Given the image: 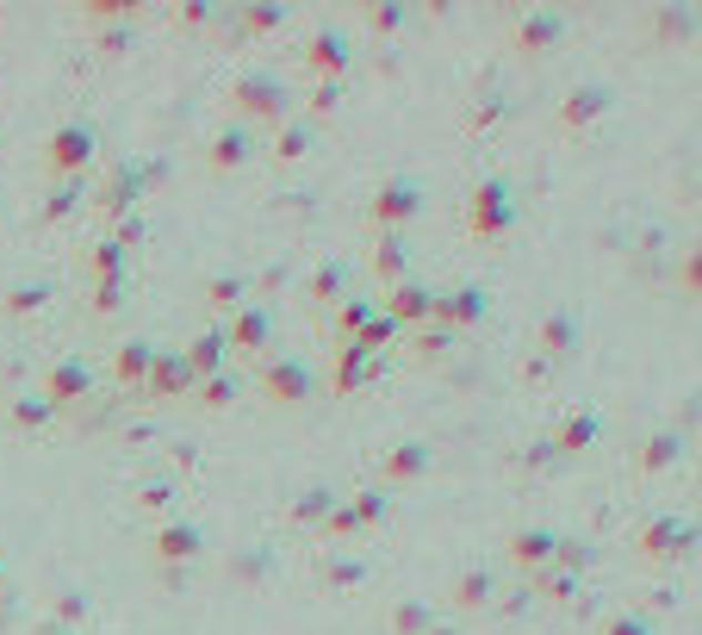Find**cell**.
Instances as JSON below:
<instances>
[{
    "instance_id": "obj_8",
    "label": "cell",
    "mask_w": 702,
    "mask_h": 635,
    "mask_svg": "<svg viewBox=\"0 0 702 635\" xmlns=\"http://www.w3.org/2000/svg\"><path fill=\"white\" fill-rule=\"evenodd\" d=\"M379 312L398 324V331H423L429 318H436V293L423 281H398V286H386V300H379Z\"/></svg>"
},
{
    "instance_id": "obj_40",
    "label": "cell",
    "mask_w": 702,
    "mask_h": 635,
    "mask_svg": "<svg viewBox=\"0 0 702 635\" xmlns=\"http://www.w3.org/2000/svg\"><path fill=\"white\" fill-rule=\"evenodd\" d=\"M193 393H200V405H231L236 381H231V374H205V381H193Z\"/></svg>"
},
{
    "instance_id": "obj_6",
    "label": "cell",
    "mask_w": 702,
    "mask_h": 635,
    "mask_svg": "<svg viewBox=\"0 0 702 635\" xmlns=\"http://www.w3.org/2000/svg\"><path fill=\"white\" fill-rule=\"evenodd\" d=\"M690 542H696V530H690L678 511H659V517H647V524H640L634 548L647 561H678V555H690Z\"/></svg>"
},
{
    "instance_id": "obj_37",
    "label": "cell",
    "mask_w": 702,
    "mask_h": 635,
    "mask_svg": "<svg viewBox=\"0 0 702 635\" xmlns=\"http://www.w3.org/2000/svg\"><path fill=\"white\" fill-rule=\"evenodd\" d=\"M131 200H138V175H131V169H119V175H112V188L100 193V212H125Z\"/></svg>"
},
{
    "instance_id": "obj_30",
    "label": "cell",
    "mask_w": 702,
    "mask_h": 635,
    "mask_svg": "<svg viewBox=\"0 0 702 635\" xmlns=\"http://www.w3.org/2000/svg\"><path fill=\"white\" fill-rule=\"evenodd\" d=\"M367 374H374V362L355 350H336V374H329V393H360L367 386Z\"/></svg>"
},
{
    "instance_id": "obj_34",
    "label": "cell",
    "mask_w": 702,
    "mask_h": 635,
    "mask_svg": "<svg viewBox=\"0 0 702 635\" xmlns=\"http://www.w3.org/2000/svg\"><path fill=\"white\" fill-rule=\"evenodd\" d=\"M317 530H324V536H336V542H343V536H360V530H367V524H360L355 498H336V505H329V517H324V524H317Z\"/></svg>"
},
{
    "instance_id": "obj_11",
    "label": "cell",
    "mask_w": 702,
    "mask_h": 635,
    "mask_svg": "<svg viewBox=\"0 0 702 635\" xmlns=\"http://www.w3.org/2000/svg\"><path fill=\"white\" fill-rule=\"evenodd\" d=\"M348 57H355V50H348L343 32H312V38H305V69H312L317 81H343L348 75Z\"/></svg>"
},
{
    "instance_id": "obj_20",
    "label": "cell",
    "mask_w": 702,
    "mask_h": 635,
    "mask_svg": "<svg viewBox=\"0 0 702 635\" xmlns=\"http://www.w3.org/2000/svg\"><path fill=\"white\" fill-rule=\"evenodd\" d=\"M379 474H386L391 486H405V480L429 474V443H398V448H386V461H379Z\"/></svg>"
},
{
    "instance_id": "obj_47",
    "label": "cell",
    "mask_w": 702,
    "mask_h": 635,
    "mask_svg": "<svg viewBox=\"0 0 702 635\" xmlns=\"http://www.w3.org/2000/svg\"><path fill=\"white\" fill-rule=\"evenodd\" d=\"M417 343H423V350H429V355H441V343H448V331H429V324H423V331H417Z\"/></svg>"
},
{
    "instance_id": "obj_19",
    "label": "cell",
    "mask_w": 702,
    "mask_h": 635,
    "mask_svg": "<svg viewBox=\"0 0 702 635\" xmlns=\"http://www.w3.org/2000/svg\"><path fill=\"white\" fill-rule=\"evenodd\" d=\"M150 362H156V343H119V350H112V381L143 386L150 381Z\"/></svg>"
},
{
    "instance_id": "obj_31",
    "label": "cell",
    "mask_w": 702,
    "mask_h": 635,
    "mask_svg": "<svg viewBox=\"0 0 702 635\" xmlns=\"http://www.w3.org/2000/svg\"><path fill=\"white\" fill-rule=\"evenodd\" d=\"M50 417H57V405H50L44 393H26V399H13V405H7V424H13V430H44Z\"/></svg>"
},
{
    "instance_id": "obj_22",
    "label": "cell",
    "mask_w": 702,
    "mask_h": 635,
    "mask_svg": "<svg viewBox=\"0 0 702 635\" xmlns=\"http://www.w3.org/2000/svg\"><path fill=\"white\" fill-rule=\"evenodd\" d=\"M572 350H578V318L572 312H547V324H541V355L566 362Z\"/></svg>"
},
{
    "instance_id": "obj_43",
    "label": "cell",
    "mask_w": 702,
    "mask_h": 635,
    "mask_svg": "<svg viewBox=\"0 0 702 635\" xmlns=\"http://www.w3.org/2000/svg\"><path fill=\"white\" fill-rule=\"evenodd\" d=\"M243 26H250V32H274V26H286V7H250Z\"/></svg>"
},
{
    "instance_id": "obj_16",
    "label": "cell",
    "mask_w": 702,
    "mask_h": 635,
    "mask_svg": "<svg viewBox=\"0 0 702 635\" xmlns=\"http://www.w3.org/2000/svg\"><path fill=\"white\" fill-rule=\"evenodd\" d=\"M553 530H510V542H503V555H510V567H529V573H541V567H553Z\"/></svg>"
},
{
    "instance_id": "obj_15",
    "label": "cell",
    "mask_w": 702,
    "mask_h": 635,
    "mask_svg": "<svg viewBox=\"0 0 702 635\" xmlns=\"http://www.w3.org/2000/svg\"><path fill=\"white\" fill-rule=\"evenodd\" d=\"M603 112H609V88L584 81V88H572V94L560 100V131H584V125H597Z\"/></svg>"
},
{
    "instance_id": "obj_27",
    "label": "cell",
    "mask_w": 702,
    "mask_h": 635,
    "mask_svg": "<svg viewBox=\"0 0 702 635\" xmlns=\"http://www.w3.org/2000/svg\"><path fill=\"white\" fill-rule=\"evenodd\" d=\"M429 629H436L429 598H398L391 604V635H429Z\"/></svg>"
},
{
    "instance_id": "obj_18",
    "label": "cell",
    "mask_w": 702,
    "mask_h": 635,
    "mask_svg": "<svg viewBox=\"0 0 702 635\" xmlns=\"http://www.w3.org/2000/svg\"><path fill=\"white\" fill-rule=\"evenodd\" d=\"M479 318H485V293H479V286L436 293V324H479Z\"/></svg>"
},
{
    "instance_id": "obj_14",
    "label": "cell",
    "mask_w": 702,
    "mask_h": 635,
    "mask_svg": "<svg viewBox=\"0 0 702 635\" xmlns=\"http://www.w3.org/2000/svg\"><path fill=\"white\" fill-rule=\"evenodd\" d=\"M560 38H566V13H553V7H529V13L516 19V44L535 50V57H541V50H553Z\"/></svg>"
},
{
    "instance_id": "obj_45",
    "label": "cell",
    "mask_w": 702,
    "mask_h": 635,
    "mask_svg": "<svg viewBox=\"0 0 702 635\" xmlns=\"http://www.w3.org/2000/svg\"><path fill=\"white\" fill-rule=\"evenodd\" d=\"M597 635H647V617H628V611H615V617H603V629Z\"/></svg>"
},
{
    "instance_id": "obj_9",
    "label": "cell",
    "mask_w": 702,
    "mask_h": 635,
    "mask_svg": "<svg viewBox=\"0 0 702 635\" xmlns=\"http://www.w3.org/2000/svg\"><path fill=\"white\" fill-rule=\"evenodd\" d=\"M38 393H44L57 412H69V405H81V399L94 393V367L81 362V355H63V362H50V374H44Z\"/></svg>"
},
{
    "instance_id": "obj_25",
    "label": "cell",
    "mask_w": 702,
    "mask_h": 635,
    "mask_svg": "<svg viewBox=\"0 0 702 635\" xmlns=\"http://www.w3.org/2000/svg\"><path fill=\"white\" fill-rule=\"evenodd\" d=\"M187 355V367H193V381H205V374H224V331H205L200 343H193V350H181Z\"/></svg>"
},
{
    "instance_id": "obj_4",
    "label": "cell",
    "mask_w": 702,
    "mask_h": 635,
    "mask_svg": "<svg viewBox=\"0 0 702 635\" xmlns=\"http://www.w3.org/2000/svg\"><path fill=\"white\" fill-rule=\"evenodd\" d=\"M94 150H100V138L81 125V119H69V125H57V131L44 138V169H50L57 181H81V169L94 162Z\"/></svg>"
},
{
    "instance_id": "obj_33",
    "label": "cell",
    "mask_w": 702,
    "mask_h": 635,
    "mask_svg": "<svg viewBox=\"0 0 702 635\" xmlns=\"http://www.w3.org/2000/svg\"><path fill=\"white\" fill-rule=\"evenodd\" d=\"M678 430H659V436H647V448H640V474H659V467H671L678 461Z\"/></svg>"
},
{
    "instance_id": "obj_13",
    "label": "cell",
    "mask_w": 702,
    "mask_h": 635,
    "mask_svg": "<svg viewBox=\"0 0 702 635\" xmlns=\"http://www.w3.org/2000/svg\"><path fill=\"white\" fill-rule=\"evenodd\" d=\"M143 393H150V399H181V393H193V367H187V355H181V350H156Z\"/></svg>"
},
{
    "instance_id": "obj_32",
    "label": "cell",
    "mask_w": 702,
    "mask_h": 635,
    "mask_svg": "<svg viewBox=\"0 0 702 635\" xmlns=\"http://www.w3.org/2000/svg\"><path fill=\"white\" fill-rule=\"evenodd\" d=\"M305 150H312V125H305V119H281V125H274V157L298 162Z\"/></svg>"
},
{
    "instance_id": "obj_42",
    "label": "cell",
    "mask_w": 702,
    "mask_h": 635,
    "mask_svg": "<svg viewBox=\"0 0 702 635\" xmlns=\"http://www.w3.org/2000/svg\"><path fill=\"white\" fill-rule=\"evenodd\" d=\"M405 7H398V0H391V7H367V26H374V32H398V26H405Z\"/></svg>"
},
{
    "instance_id": "obj_35",
    "label": "cell",
    "mask_w": 702,
    "mask_h": 635,
    "mask_svg": "<svg viewBox=\"0 0 702 635\" xmlns=\"http://www.w3.org/2000/svg\"><path fill=\"white\" fill-rule=\"evenodd\" d=\"M329 505H336V493H324V486H305V493H298V505H293V524H324Z\"/></svg>"
},
{
    "instance_id": "obj_39",
    "label": "cell",
    "mask_w": 702,
    "mask_h": 635,
    "mask_svg": "<svg viewBox=\"0 0 702 635\" xmlns=\"http://www.w3.org/2000/svg\"><path fill=\"white\" fill-rule=\"evenodd\" d=\"M50 300V286H7V318H26V312H38V305Z\"/></svg>"
},
{
    "instance_id": "obj_28",
    "label": "cell",
    "mask_w": 702,
    "mask_h": 635,
    "mask_svg": "<svg viewBox=\"0 0 702 635\" xmlns=\"http://www.w3.org/2000/svg\"><path fill=\"white\" fill-rule=\"evenodd\" d=\"M374 312H379V300H343V305H336V318H329V336H336V343H355L360 324H367Z\"/></svg>"
},
{
    "instance_id": "obj_36",
    "label": "cell",
    "mask_w": 702,
    "mask_h": 635,
    "mask_svg": "<svg viewBox=\"0 0 702 635\" xmlns=\"http://www.w3.org/2000/svg\"><path fill=\"white\" fill-rule=\"evenodd\" d=\"M317 573H324V586H360V579H367V567H360V561H348V555H336V548H329V561Z\"/></svg>"
},
{
    "instance_id": "obj_41",
    "label": "cell",
    "mask_w": 702,
    "mask_h": 635,
    "mask_svg": "<svg viewBox=\"0 0 702 635\" xmlns=\"http://www.w3.org/2000/svg\"><path fill=\"white\" fill-rule=\"evenodd\" d=\"M125 286H131V281H94V312H100V318H106V312H119Z\"/></svg>"
},
{
    "instance_id": "obj_26",
    "label": "cell",
    "mask_w": 702,
    "mask_h": 635,
    "mask_svg": "<svg viewBox=\"0 0 702 635\" xmlns=\"http://www.w3.org/2000/svg\"><path fill=\"white\" fill-rule=\"evenodd\" d=\"M547 443H553V455H578V448H591L597 443V417L591 412H584V417L572 412L560 430H553V436H547Z\"/></svg>"
},
{
    "instance_id": "obj_3",
    "label": "cell",
    "mask_w": 702,
    "mask_h": 635,
    "mask_svg": "<svg viewBox=\"0 0 702 635\" xmlns=\"http://www.w3.org/2000/svg\"><path fill=\"white\" fill-rule=\"evenodd\" d=\"M255 381H262V393L274 399V405H305V399L317 393V374L286 350H267L262 367H255Z\"/></svg>"
},
{
    "instance_id": "obj_12",
    "label": "cell",
    "mask_w": 702,
    "mask_h": 635,
    "mask_svg": "<svg viewBox=\"0 0 702 635\" xmlns=\"http://www.w3.org/2000/svg\"><path fill=\"white\" fill-rule=\"evenodd\" d=\"M250 150H255V131L250 125H224V131H212V138H205V169H212V175H224V169H243V162H250Z\"/></svg>"
},
{
    "instance_id": "obj_23",
    "label": "cell",
    "mask_w": 702,
    "mask_h": 635,
    "mask_svg": "<svg viewBox=\"0 0 702 635\" xmlns=\"http://www.w3.org/2000/svg\"><path fill=\"white\" fill-rule=\"evenodd\" d=\"M374 274H379L386 286L410 281V250H405V238H379V243H374Z\"/></svg>"
},
{
    "instance_id": "obj_38",
    "label": "cell",
    "mask_w": 702,
    "mask_h": 635,
    "mask_svg": "<svg viewBox=\"0 0 702 635\" xmlns=\"http://www.w3.org/2000/svg\"><path fill=\"white\" fill-rule=\"evenodd\" d=\"M75 206H81V181H63V188H57V193L44 200V224H63Z\"/></svg>"
},
{
    "instance_id": "obj_21",
    "label": "cell",
    "mask_w": 702,
    "mask_h": 635,
    "mask_svg": "<svg viewBox=\"0 0 702 635\" xmlns=\"http://www.w3.org/2000/svg\"><path fill=\"white\" fill-rule=\"evenodd\" d=\"M491 592H498V579H491L485 567H460V573H454V586H448V598L460 604V611H485Z\"/></svg>"
},
{
    "instance_id": "obj_1",
    "label": "cell",
    "mask_w": 702,
    "mask_h": 635,
    "mask_svg": "<svg viewBox=\"0 0 702 635\" xmlns=\"http://www.w3.org/2000/svg\"><path fill=\"white\" fill-rule=\"evenodd\" d=\"M231 107L243 112V119H267V125L293 119V94H286V81L274 75V69H243V75L231 81Z\"/></svg>"
},
{
    "instance_id": "obj_24",
    "label": "cell",
    "mask_w": 702,
    "mask_h": 635,
    "mask_svg": "<svg viewBox=\"0 0 702 635\" xmlns=\"http://www.w3.org/2000/svg\"><path fill=\"white\" fill-rule=\"evenodd\" d=\"M343 281H348V274H343V262H317V269H312V281H305V300H312V305H343V300H348V293H343Z\"/></svg>"
},
{
    "instance_id": "obj_2",
    "label": "cell",
    "mask_w": 702,
    "mask_h": 635,
    "mask_svg": "<svg viewBox=\"0 0 702 635\" xmlns=\"http://www.w3.org/2000/svg\"><path fill=\"white\" fill-rule=\"evenodd\" d=\"M516 224V200H510V188H503L498 175H485V181H472V193H467V231L479 243H491V238H503Z\"/></svg>"
},
{
    "instance_id": "obj_10",
    "label": "cell",
    "mask_w": 702,
    "mask_h": 635,
    "mask_svg": "<svg viewBox=\"0 0 702 635\" xmlns=\"http://www.w3.org/2000/svg\"><path fill=\"white\" fill-rule=\"evenodd\" d=\"M205 548V536H200V524H181V517H169V524L150 536V555L162 561V567H187L193 555Z\"/></svg>"
},
{
    "instance_id": "obj_44",
    "label": "cell",
    "mask_w": 702,
    "mask_h": 635,
    "mask_svg": "<svg viewBox=\"0 0 702 635\" xmlns=\"http://www.w3.org/2000/svg\"><path fill=\"white\" fill-rule=\"evenodd\" d=\"M355 511H360V524H386V493H355Z\"/></svg>"
},
{
    "instance_id": "obj_7",
    "label": "cell",
    "mask_w": 702,
    "mask_h": 635,
    "mask_svg": "<svg viewBox=\"0 0 702 635\" xmlns=\"http://www.w3.org/2000/svg\"><path fill=\"white\" fill-rule=\"evenodd\" d=\"M267 336H274V312L262 300H243L224 324V350L231 355H267Z\"/></svg>"
},
{
    "instance_id": "obj_5",
    "label": "cell",
    "mask_w": 702,
    "mask_h": 635,
    "mask_svg": "<svg viewBox=\"0 0 702 635\" xmlns=\"http://www.w3.org/2000/svg\"><path fill=\"white\" fill-rule=\"evenodd\" d=\"M417 212H423L417 181H386V188L367 200V224H374L379 238H398V224H410Z\"/></svg>"
},
{
    "instance_id": "obj_46",
    "label": "cell",
    "mask_w": 702,
    "mask_h": 635,
    "mask_svg": "<svg viewBox=\"0 0 702 635\" xmlns=\"http://www.w3.org/2000/svg\"><path fill=\"white\" fill-rule=\"evenodd\" d=\"M336 94H343V81H317V88H312V112H329V107H336Z\"/></svg>"
},
{
    "instance_id": "obj_17",
    "label": "cell",
    "mask_w": 702,
    "mask_h": 635,
    "mask_svg": "<svg viewBox=\"0 0 702 635\" xmlns=\"http://www.w3.org/2000/svg\"><path fill=\"white\" fill-rule=\"evenodd\" d=\"M88 274H94V281H131V231L94 243V255H88Z\"/></svg>"
},
{
    "instance_id": "obj_29",
    "label": "cell",
    "mask_w": 702,
    "mask_h": 635,
    "mask_svg": "<svg viewBox=\"0 0 702 635\" xmlns=\"http://www.w3.org/2000/svg\"><path fill=\"white\" fill-rule=\"evenodd\" d=\"M243 300H250V281H243V274H212V281H205V305H212V312L231 318Z\"/></svg>"
},
{
    "instance_id": "obj_48",
    "label": "cell",
    "mask_w": 702,
    "mask_h": 635,
    "mask_svg": "<svg viewBox=\"0 0 702 635\" xmlns=\"http://www.w3.org/2000/svg\"><path fill=\"white\" fill-rule=\"evenodd\" d=\"M429 635H448V629H429Z\"/></svg>"
}]
</instances>
